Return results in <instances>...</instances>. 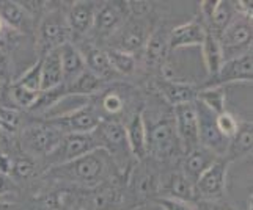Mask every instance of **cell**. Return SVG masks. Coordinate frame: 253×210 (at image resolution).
Here are the masks:
<instances>
[{
	"instance_id": "f1b7e54d",
	"label": "cell",
	"mask_w": 253,
	"mask_h": 210,
	"mask_svg": "<svg viewBox=\"0 0 253 210\" xmlns=\"http://www.w3.org/2000/svg\"><path fill=\"white\" fill-rule=\"evenodd\" d=\"M202 49H203V60L206 65V71L209 74V78H211L219 72V69L222 68L223 54H222L219 36L214 35L209 29H206V36L202 44Z\"/></svg>"
},
{
	"instance_id": "44dd1931",
	"label": "cell",
	"mask_w": 253,
	"mask_h": 210,
	"mask_svg": "<svg viewBox=\"0 0 253 210\" xmlns=\"http://www.w3.org/2000/svg\"><path fill=\"white\" fill-rule=\"evenodd\" d=\"M126 102V96L121 94V91L117 90L115 86L113 88H102L98 94L90 98V104L98 111L101 119L110 121H118L117 118L125 113Z\"/></svg>"
},
{
	"instance_id": "52a82bcc",
	"label": "cell",
	"mask_w": 253,
	"mask_h": 210,
	"mask_svg": "<svg viewBox=\"0 0 253 210\" xmlns=\"http://www.w3.org/2000/svg\"><path fill=\"white\" fill-rule=\"evenodd\" d=\"M151 33V24L148 21V17L127 16V19L121 25V29L109 41V49L120 50L135 57L145 49Z\"/></svg>"
},
{
	"instance_id": "836d02e7",
	"label": "cell",
	"mask_w": 253,
	"mask_h": 210,
	"mask_svg": "<svg viewBox=\"0 0 253 210\" xmlns=\"http://www.w3.org/2000/svg\"><path fill=\"white\" fill-rule=\"evenodd\" d=\"M107 58L110 61L112 69L117 75H130L135 72L137 69V58L134 55L125 54V52L106 49Z\"/></svg>"
},
{
	"instance_id": "8fae6325",
	"label": "cell",
	"mask_w": 253,
	"mask_h": 210,
	"mask_svg": "<svg viewBox=\"0 0 253 210\" xmlns=\"http://www.w3.org/2000/svg\"><path fill=\"white\" fill-rule=\"evenodd\" d=\"M195 110L198 118V143L205 149L211 151L214 155L225 159L226 147H228V138L223 137L217 127V115L209 110L206 105L195 101Z\"/></svg>"
},
{
	"instance_id": "c3c4849f",
	"label": "cell",
	"mask_w": 253,
	"mask_h": 210,
	"mask_svg": "<svg viewBox=\"0 0 253 210\" xmlns=\"http://www.w3.org/2000/svg\"><path fill=\"white\" fill-rule=\"evenodd\" d=\"M0 152H2V151H0Z\"/></svg>"
},
{
	"instance_id": "f35d334b",
	"label": "cell",
	"mask_w": 253,
	"mask_h": 210,
	"mask_svg": "<svg viewBox=\"0 0 253 210\" xmlns=\"http://www.w3.org/2000/svg\"><path fill=\"white\" fill-rule=\"evenodd\" d=\"M217 127H219L222 135L228 138V141H230V138L236 134V130L239 127V122L231 115V113L223 111V113H220V115H217Z\"/></svg>"
},
{
	"instance_id": "f546056e",
	"label": "cell",
	"mask_w": 253,
	"mask_h": 210,
	"mask_svg": "<svg viewBox=\"0 0 253 210\" xmlns=\"http://www.w3.org/2000/svg\"><path fill=\"white\" fill-rule=\"evenodd\" d=\"M169 52V33L154 32L151 33L145 46V60L148 66H159L164 63V58Z\"/></svg>"
},
{
	"instance_id": "cb8c5ba5",
	"label": "cell",
	"mask_w": 253,
	"mask_h": 210,
	"mask_svg": "<svg viewBox=\"0 0 253 210\" xmlns=\"http://www.w3.org/2000/svg\"><path fill=\"white\" fill-rule=\"evenodd\" d=\"M58 55H60V65H62V72H63V85L68 86L86 69L85 60L82 52L73 41H68L63 46H60Z\"/></svg>"
},
{
	"instance_id": "ba28073f",
	"label": "cell",
	"mask_w": 253,
	"mask_h": 210,
	"mask_svg": "<svg viewBox=\"0 0 253 210\" xmlns=\"http://www.w3.org/2000/svg\"><path fill=\"white\" fill-rule=\"evenodd\" d=\"M63 138V134L57 127L46 121L33 122L22 130V147L27 155L30 157H46L58 146L60 140Z\"/></svg>"
},
{
	"instance_id": "277c9868",
	"label": "cell",
	"mask_w": 253,
	"mask_h": 210,
	"mask_svg": "<svg viewBox=\"0 0 253 210\" xmlns=\"http://www.w3.org/2000/svg\"><path fill=\"white\" fill-rule=\"evenodd\" d=\"M81 210H126L137 206L126 185V179H112L93 190H86Z\"/></svg>"
},
{
	"instance_id": "f6af8a7d",
	"label": "cell",
	"mask_w": 253,
	"mask_h": 210,
	"mask_svg": "<svg viewBox=\"0 0 253 210\" xmlns=\"http://www.w3.org/2000/svg\"><path fill=\"white\" fill-rule=\"evenodd\" d=\"M10 209V204L3 203V201H0V210H8Z\"/></svg>"
},
{
	"instance_id": "b9f144b4",
	"label": "cell",
	"mask_w": 253,
	"mask_h": 210,
	"mask_svg": "<svg viewBox=\"0 0 253 210\" xmlns=\"http://www.w3.org/2000/svg\"><path fill=\"white\" fill-rule=\"evenodd\" d=\"M215 6L217 0H203V2H200V14H202V21L205 22V25H208L209 21H211Z\"/></svg>"
},
{
	"instance_id": "1f68e13d",
	"label": "cell",
	"mask_w": 253,
	"mask_h": 210,
	"mask_svg": "<svg viewBox=\"0 0 253 210\" xmlns=\"http://www.w3.org/2000/svg\"><path fill=\"white\" fill-rule=\"evenodd\" d=\"M238 14L236 5L230 0H217V6L214 10V14L211 17V21L206 25V29L211 30L214 35L220 36V33L228 27V24L233 21V17Z\"/></svg>"
},
{
	"instance_id": "4dcf8cb0",
	"label": "cell",
	"mask_w": 253,
	"mask_h": 210,
	"mask_svg": "<svg viewBox=\"0 0 253 210\" xmlns=\"http://www.w3.org/2000/svg\"><path fill=\"white\" fill-rule=\"evenodd\" d=\"M102 88H106V82H102L94 74H91L88 69L76 78V80L66 86L68 94L84 96V98H91V96L98 94Z\"/></svg>"
},
{
	"instance_id": "8d00e7d4",
	"label": "cell",
	"mask_w": 253,
	"mask_h": 210,
	"mask_svg": "<svg viewBox=\"0 0 253 210\" xmlns=\"http://www.w3.org/2000/svg\"><path fill=\"white\" fill-rule=\"evenodd\" d=\"M13 83L24 86L30 91H40L41 86V58L37 60V63L32 65V68H29L19 78L13 80Z\"/></svg>"
},
{
	"instance_id": "4fadbf2b",
	"label": "cell",
	"mask_w": 253,
	"mask_h": 210,
	"mask_svg": "<svg viewBox=\"0 0 253 210\" xmlns=\"http://www.w3.org/2000/svg\"><path fill=\"white\" fill-rule=\"evenodd\" d=\"M126 19H127L126 2L120 5L117 2L99 3L91 32L98 39L110 41L115 36V33L121 29V25L125 24Z\"/></svg>"
},
{
	"instance_id": "d4e9b609",
	"label": "cell",
	"mask_w": 253,
	"mask_h": 210,
	"mask_svg": "<svg viewBox=\"0 0 253 210\" xmlns=\"http://www.w3.org/2000/svg\"><path fill=\"white\" fill-rule=\"evenodd\" d=\"M0 21L19 33H32L35 29V19L27 10L19 2H11V0L0 2Z\"/></svg>"
},
{
	"instance_id": "ac0fdd59",
	"label": "cell",
	"mask_w": 253,
	"mask_h": 210,
	"mask_svg": "<svg viewBox=\"0 0 253 210\" xmlns=\"http://www.w3.org/2000/svg\"><path fill=\"white\" fill-rule=\"evenodd\" d=\"M142 110L143 108L135 110L125 124L126 140L135 162H143L148 159V137Z\"/></svg>"
},
{
	"instance_id": "2e32d148",
	"label": "cell",
	"mask_w": 253,
	"mask_h": 210,
	"mask_svg": "<svg viewBox=\"0 0 253 210\" xmlns=\"http://www.w3.org/2000/svg\"><path fill=\"white\" fill-rule=\"evenodd\" d=\"M252 78H253V55L252 52H249V54L223 61L219 72L209 78L203 86H225L234 82L252 83Z\"/></svg>"
},
{
	"instance_id": "6da1fadb",
	"label": "cell",
	"mask_w": 253,
	"mask_h": 210,
	"mask_svg": "<svg viewBox=\"0 0 253 210\" xmlns=\"http://www.w3.org/2000/svg\"><path fill=\"white\" fill-rule=\"evenodd\" d=\"M41 177L44 180L62 182L73 187L93 190L102 185L104 182L121 176L109 154L102 149H96L73 162L46 168V171L41 174Z\"/></svg>"
},
{
	"instance_id": "bcb514c9",
	"label": "cell",
	"mask_w": 253,
	"mask_h": 210,
	"mask_svg": "<svg viewBox=\"0 0 253 210\" xmlns=\"http://www.w3.org/2000/svg\"><path fill=\"white\" fill-rule=\"evenodd\" d=\"M2 33H3V22L0 21V36H2Z\"/></svg>"
},
{
	"instance_id": "3957f363",
	"label": "cell",
	"mask_w": 253,
	"mask_h": 210,
	"mask_svg": "<svg viewBox=\"0 0 253 210\" xmlns=\"http://www.w3.org/2000/svg\"><path fill=\"white\" fill-rule=\"evenodd\" d=\"M146 137H148V159L153 157L156 160H169L174 154L182 152L179 138L174 129L173 111L161 113L150 122L145 121Z\"/></svg>"
},
{
	"instance_id": "7bdbcfd3",
	"label": "cell",
	"mask_w": 253,
	"mask_h": 210,
	"mask_svg": "<svg viewBox=\"0 0 253 210\" xmlns=\"http://www.w3.org/2000/svg\"><path fill=\"white\" fill-rule=\"evenodd\" d=\"M195 210H234L230 204H223L219 201H197Z\"/></svg>"
},
{
	"instance_id": "30bf717a",
	"label": "cell",
	"mask_w": 253,
	"mask_h": 210,
	"mask_svg": "<svg viewBox=\"0 0 253 210\" xmlns=\"http://www.w3.org/2000/svg\"><path fill=\"white\" fill-rule=\"evenodd\" d=\"M96 149H99V147L93 134H66L60 140L55 149L44 159L46 168L73 162Z\"/></svg>"
},
{
	"instance_id": "60d3db41",
	"label": "cell",
	"mask_w": 253,
	"mask_h": 210,
	"mask_svg": "<svg viewBox=\"0 0 253 210\" xmlns=\"http://www.w3.org/2000/svg\"><path fill=\"white\" fill-rule=\"evenodd\" d=\"M11 75H13L11 61H10V58H8L6 52L0 50V82L10 83L11 82Z\"/></svg>"
},
{
	"instance_id": "7c38bea8",
	"label": "cell",
	"mask_w": 253,
	"mask_h": 210,
	"mask_svg": "<svg viewBox=\"0 0 253 210\" xmlns=\"http://www.w3.org/2000/svg\"><path fill=\"white\" fill-rule=\"evenodd\" d=\"M230 163L225 159H217L195 182L197 201H219L225 195L226 174Z\"/></svg>"
},
{
	"instance_id": "4316f807",
	"label": "cell",
	"mask_w": 253,
	"mask_h": 210,
	"mask_svg": "<svg viewBox=\"0 0 253 210\" xmlns=\"http://www.w3.org/2000/svg\"><path fill=\"white\" fill-rule=\"evenodd\" d=\"M82 52V50H81ZM84 55V60H85V66L86 69L94 74L98 78H101L102 82H112L115 80L118 77L115 74V71L112 69L110 66V61L107 58V54H106V49H101V47H96V46H90L86 49Z\"/></svg>"
},
{
	"instance_id": "484cf974",
	"label": "cell",
	"mask_w": 253,
	"mask_h": 210,
	"mask_svg": "<svg viewBox=\"0 0 253 210\" xmlns=\"http://www.w3.org/2000/svg\"><path fill=\"white\" fill-rule=\"evenodd\" d=\"M252 147H253V124H252V121L239 122V127L236 130V134H234L228 141L225 160L228 163H231V162H236L239 159H244V157L252 154Z\"/></svg>"
},
{
	"instance_id": "7a4b0ae2",
	"label": "cell",
	"mask_w": 253,
	"mask_h": 210,
	"mask_svg": "<svg viewBox=\"0 0 253 210\" xmlns=\"http://www.w3.org/2000/svg\"><path fill=\"white\" fill-rule=\"evenodd\" d=\"M91 134L96 140V143H98L99 149L109 154L113 165L117 166L120 176L126 179L135 160L129 149L125 124H121L120 121L102 119L99 122V126Z\"/></svg>"
},
{
	"instance_id": "7402d4cb",
	"label": "cell",
	"mask_w": 253,
	"mask_h": 210,
	"mask_svg": "<svg viewBox=\"0 0 253 210\" xmlns=\"http://www.w3.org/2000/svg\"><path fill=\"white\" fill-rule=\"evenodd\" d=\"M156 88L161 93L164 101L167 102L171 107H176L181 104L194 102L197 99L198 88L192 83L187 82H179L173 80V78L162 77L156 80Z\"/></svg>"
},
{
	"instance_id": "74e56055",
	"label": "cell",
	"mask_w": 253,
	"mask_h": 210,
	"mask_svg": "<svg viewBox=\"0 0 253 210\" xmlns=\"http://www.w3.org/2000/svg\"><path fill=\"white\" fill-rule=\"evenodd\" d=\"M21 124V113L14 108H0V126L3 134H14Z\"/></svg>"
},
{
	"instance_id": "9c48e42d",
	"label": "cell",
	"mask_w": 253,
	"mask_h": 210,
	"mask_svg": "<svg viewBox=\"0 0 253 210\" xmlns=\"http://www.w3.org/2000/svg\"><path fill=\"white\" fill-rule=\"evenodd\" d=\"M159 173L148 163V159L135 162L126 177V185L137 206L145 204L148 201L153 203L159 196Z\"/></svg>"
},
{
	"instance_id": "7dc6e473",
	"label": "cell",
	"mask_w": 253,
	"mask_h": 210,
	"mask_svg": "<svg viewBox=\"0 0 253 210\" xmlns=\"http://www.w3.org/2000/svg\"><path fill=\"white\" fill-rule=\"evenodd\" d=\"M0 134H3V130H2V126H0Z\"/></svg>"
},
{
	"instance_id": "d6a6232c",
	"label": "cell",
	"mask_w": 253,
	"mask_h": 210,
	"mask_svg": "<svg viewBox=\"0 0 253 210\" xmlns=\"http://www.w3.org/2000/svg\"><path fill=\"white\" fill-rule=\"evenodd\" d=\"M209 110H212L215 115L226 111L225 108V101H226V90L225 86H202L198 88L197 99Z\"/></svg>"
},
{
	"instance_id": "d6986e66",
	"label": "cell",
	"mask_w": 253,
	"mask_h": 210,
	"mask_svg": "<svg viewBox=\"0 0 253 210\" xmlns=\"http://www.w3.org/2000/svg\"><path fill=\"white\" fill-rule=\"evenodd\" d=\"M206 36V25L202 19L181 24L169 33V50L202 46Z\"/></svg>"
},
{
	"instance_id": "e0dca14e",
	"label": "cell",
	"mask_w": 253,
	"mask_h": 210,
	"mask_svg": "<svg viewBox=\"0 0 253 210\" xmlns=\"http://www.w3.org/2000/svg\"><path fill=\"white\" fill-rule=\"evenodd\" d=\"M98 6L99 3L90 0H77L69 5L65 19L73 39H81L91 32Z\"/></svg>"
},
{
	"instance_id": "e575fe53",
	"label": "cell",
	"mask_w": 253,
	"mask_h": 210,
	"mask_svg": "<svg viewBox=\"0 0 253 210\" xmlns=\"http://www.w3.org/2000/svg\"><path fill=\"white\" fill-rule=\"evenodd\" d=\"M37 168H38V163H37V160L33 159V157H30L27 154L14 157L10 179L13 182L27 180V179L33 177L35 174H37Z\"/></svg>"
},
{
	"instance_id": "83f0119b",
	"label": "cell",
	"mask_w": 253,
	"mask_h": 210,
	"mask_svg": "<svg viewBox=\"0 0 253 210\" xmlns=\"http://www.w3.org/2000/svg\"><path fill=\"white\" fill-rule=\"evenodd\" d=\"M63 85V72L60 65L58 49L41 57V86L40 91H49Z\"/></svg>"
},
{
	"instance_id": "5bb4252c",
	"label": "cell",
	"mask_w": 253,
	"mask_h": 210,
	"mask_svg": "<svg viewBox=\"0 0 253 210\" xmlns=\"http://www.w3.org/2000/svg\"><path fill=\"white\" fill-rule=\"evenodd\" d=\"M173 119L174 129L179 138L182 147V154L192 151L194 147L200 146L198 143V118L195 110V101L181 104L173 107Z\"/></svg>"
},
{
	"instance_id": "ffe728a7",
	"label": "cell",
	"mask_w": 253,
	"mask_h": 210,
	"mask_svg": "<svg viewBox=\"0 0 253 210\" xmlns=\"http://www.w3.org/2000/svg\"><path fill=\"white\" fill-rule=\"evenodd\" d=\"M159 196L171 198L184 203H197L195 187L181 171H171L165 176H161L159 183Z\"/></svg>"
},
{
	"instance_id": "603a6c76",
	"label": "cell",
	"mask_w": 253,
	"mask_h": 210,
	"mask_svg": "<svg viewBox=\"0 0 253 210\" xmlns=\"http://www.w3.org/2000/svg\"><path fill=\"white\" fill-rule=\"evenodd\" d=\"M217 159H220V157L214 155L211 151L205 149L203 146H197L192 151L182 154L179 171L195 185V182L200 179V176H202Z\"/></svg>"
},
{
	"instance_id": "d590c367",
	"label": "cell",
	"mask_w": 253,
	"mask_h": 210,
	"mask_svg": "<svg viewBox=\"0 0 253 210\" xmlns=\"http://www.w3.org/2000/svg\"><path fill=\"white\" fill-rule=\"evenodd\" d=\"M40 96V91H30L24 86H19L16 83H10V101L13 108H21V110H32Z\"/></svg>"
},
{
	"instance_id": "9a60e30c",
	"label": "cell",
	"mask_w": 253,
	"mask_h": 210,
	"mask_svg": "<svg viewBox=\"0 0 253 210\" xmlns=\"http://www.w3.org/2000/svg\"><path fill=\"white\" fill-rule=\"evenodd\" d=\"M101 121L102 119L98 115V111L93 108V105L86 104L84 107L68 113L65 116L49 119L46 122L57 127L63 135H66V134H91L99 126Z\"/></svg>"
},
{
	"instance_id": "5b68a950",
	"label": "cell",
	"mask_w": 253,
	"mask_h": 210,
	"mask_svg": "<svg viewBox=\"0 0 253 210\" xmlns=\"http://www.w3.org/2000/svg\"><path fill=\"white\" fill-rule=\"evenodd\" d=\"M68 24L65 19V13L60 8H54L42 17L37 25V52L38 58L44 57L52 50H57L60 46L69 41Z\"/></svg>"
},
{
	"instance_id": "8992f818",
	"label": "cell",
	"mask_w": 253,
	"mask_h": 210,
	"mask_svg": "<svg viewBox=\"0 0 253 210\" xmlns=\"http://www.w3.org/2000/svg\"><path fill=\"white\" fill-rule=\"evenodd\" d=\"M223 61L252 52L253 25L252 17L238 13L219 36Z\"/></svg>"
},
{
	"instance_id": "ab89813d",
	"label": "cell",
	"mask_w": 253,
	"mask_h": 210,
	"mask_svg": "<svg viewBox=\"0 0 253 210\" xmlns=\"http://www.w3.org/2000/svg\"><path fill=\"white\" fill-rule=\"evenodd\" d=\"M153 203L156 206H159L162 210H195V207L189 204V203H184V201H178V199H171V198H162V196H158Z\"/></svg>"
},
{
	"instance_id": "ee69618b",
	"label": "cell",
	"mask_w": 253,
	"mask_h": 210,
	"mask_svg": "<svg viewBox=\"0 0 253 210\" xmlns=\"http://www.w3.org/2000/svg\"><path fill=\"white\" fill-rule=\"evenodd\" d=\"M0 108H13L10 101V83L0 82Z\"/></svg>"
}]
</instances>
